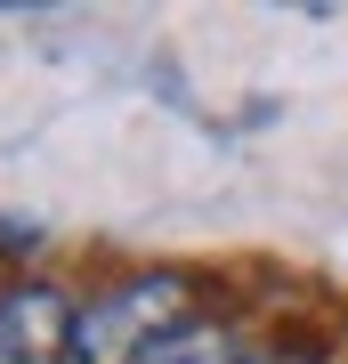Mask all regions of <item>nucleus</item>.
I'll list each match as a JSON object with an SVG mask.
<instances>
[{"mask_svg":"<svg viewBox=\"0 0 348 364\" xmlns=\"http://www.w3.org/2000/svg\"><path fill=\"white\" fill-rule=\"evenodd\" d=\"M146 364H251V356L235 348L227 332H179V340H170V348H154Z\"/></svg>","mask_w":348,"mask_h":364,"instance_id":"2","label":"nucleus"},{"mask_svg":"<svg viewBox=\"0 0 348 364\" xmlns=\"http://www.w3.org/2000/svg\"><path fill=\"white\" fill-rule=\"evenodd\" d=\"M0 364H41L25 340H16V324H9V316H0Z\"/></svg>","mask_w":348,"mask_h":364,"instance_id":"3","label":"nucleus"},{"mask_svg":"<svg viewBox=\"0 0 348 364\" xmlns=\"http://www.w3.org/2000/svg\"><path fill=\"white\" fill-rule=\"evenodd\" d=\"M179 316H186V284H179V275L114 284V291H97L90 308H73L65 356H73V364H146L154 348L179 340Z\"/></svg>","mask_w":348,"mask_h":364,"instance_id":"1","label":"nucleus"}]
</instances>
